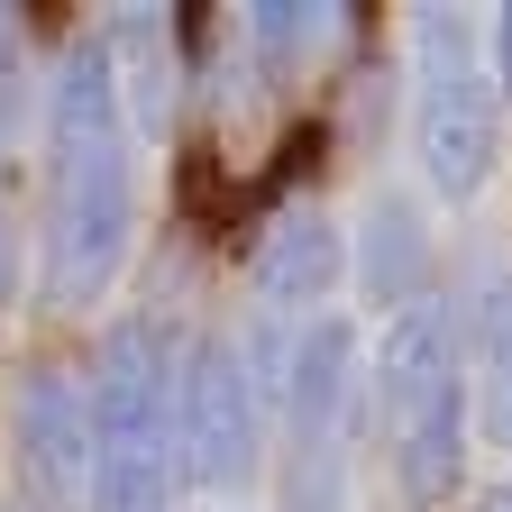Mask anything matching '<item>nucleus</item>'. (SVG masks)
I'll use <instances>...</instances> for the list:
<instances>
[{"instance_id":"nucleus-7","label":"nucleus","mask_w":512,"mask_h":512,"mask_svg":"<svg viewBox=\"0 0 512 512\" xmlns=\"http://www.w3.org/2000/svg\"><path fill=\"white\" fill-rule=\"evenodd\" d=\"M101 55H110L119 128H128V138H165V128H174V92H183V46H174L165 10H119L101 28Z\"/></svg>"},{"instance_id":"nucleus-4","label":"nucleus","mask_w":512,"mask_h":512,"mask_svg":"<svg viewBox=\"0 0 512 512\" xmlns=\"http://www.w3.org/2000/svg\"><path fill=\"white\" fill-rule=\"evenodd\" d=\"M174 448L183 476H202L211 494H238L266 467V403L238 366V339H192L174 357Z\"/></svg>"},{"instance_id":"nucleus-10","label":"nucleus","mask_w":512,"mask_h":512,"mask_svg":"<svg viewBox=\"0 0 512 512\" xmlns=\"http://www.w3.org/2000/svg\"><path fill=\"white\" fill-rule=\"evenodd\" d=\"M330 284H339V229H330L320 202H293L266 229V247H256V302H266L275 320H293V311H311Z\"/></svg>"},{"instance_id":"nucleus-2","label":"nucleus","mask_w":512,"mask_h":512,"mask_svg":"<svg viewBox=\"0 0 512 512\" xmlns=\"http://www.w3.org/2000/svg\"><path fill=\"white\" fill-rule=\"evenodd\" d=\"M92 503L101 512H165L183 448H174V348L156 320H119L92 357Z\"/></svg>"},{"instance_id":"nucleus-15","label":"nucleus","mask_w":512,"mask_h":512,"mask_svg":"<svg viewBox=\"0 0 512 512\" xmlns=\"http://www.w3.org/2000/svg\"><path fill=\"white\" fill-rule=\"evenodd\" d=\"M476 512H512V485H485V494H476Z\"/></svg>"},{"instance_id":"nucleus-12","label":"nucleus","mask_w":512,"mask_h":512,"mask_svg":"<svg viewBox=\"0 0 512 512\" xmlns=\"http://www.w3.org/2000/svg\"><path fill=\"white\" fill-rule=\"evenodd\" d=\"M330 28H339L330 0H256V10H247V64H256V74H293Z\"/></svg>"},{"instance_id":"nucleus-13","label":"nucleus","mask_w":512,"mask_h":512,"mask_svg":"<svg viewBox=\"0 0 512 512\" xmlns=\"http://www.w3.org/2000/svg\"><path fill=\"white\" fill-rule=\"evenodd\" d=\"M320 147H330V128H320V119H302L293 138H284V165L266 174V192H284V183H311V174H320Z\"/></svg>"},{"instance_id":"nucleus-9","label":"nucleus","mask_w":512,"mask_h":512,"mask_svg":"<svg viewBox=\"0 0 512 512\" xmlns=\"http://www.w3.org/2000/svg\"><path fill=\"white\" fill-rule=\"evenodd\" d=\"M357 293L375 311H412L430 293V229L412 192H375L357 220Z\"/></svg>"},{"instance_id":"nucleus-11","label":"nucleus","mask_w":512,"mask_h":512,"mask_svg":"<svg viewBox=\"0 0 512 512\" xmlns=\"http://www.w3.org/2000/svg\"><path fill=\"white\" fill-rule=\"evenodd\" d=\"M467 330H476V366H485V421H494V439L512 448V275H503V266H485Z\"/></svg>"},{"instance_id":"nucleus-6","label":"nucleus","mask_w":512,"mask_h":512,"mask_svg":"<svg viewBox=\"0 0 512 512\" xmlns=\"http://www.w3.org/2000/svg\"><path fill=\"white\" fill-rule=\"evenodd\" d=\"M384 439H394V476H403L412 512H439L467 467V375H439L430 394H412L384 421Z\"/></svg>"},{"instance_id":"nucleus-8","label":"nucleus","mask_w":512,"mask_h":512,"mask_svg":"<svg viewBox=\"0 0 512 512\" xmlns=\"http://www.w3.org/2000/svg\"><path fill=\"white\" fill-rule=\"evenodd\" d=\"M357 330L348 320H302L293 330V357H284V384H275V412L293 430V448H330L339 439V412L357 394Z\"/></svg>"},{"instance_id":"nucleus-5","label":"nucleus","mask_w":512,"mask_h":512,"mask_svg":"<svg viewBox=\"0 0 512 512\" xmlns=\"http://www.w3.org/2000/svg\"><path fill=\"white\" fill-rule=\"evenodd\" d=\"M10 430H19V467L37 485L46 512L92 503V394L64 366H28L10 394Z\"/></svg>"},{"instance_id":"nucleus-1","label":"nucleus","mask_w":512,"mask_h":512,"mask_svg":"<svg viewBox=\"0 0 512 512\" xmlns=\"http://www.w3.org/2000/svg\"><path fill=\"white\" fill-rule=\"evenodd\" d=\"M55 211H46V293L55 302H101L128 266V229H138V192H128V128L110 92L101 37L55 55Z\"/></svg>"},{"instance_id":"nucleus-3","label":"nucleus","mask_w":512,"mask_h":512,"mask_svg":"<svg viewBox=\"0 0 512 512\" xmlns=\"http://www.w3.org/2000/svg\"><path fill=\"white\" fill-rule=\"evenodd\" d=\"M412 92H421V174L439 183V202H476L494 174V83L458 10L412 19Z\"/></svg>"},{"instance_id":"nucleus-14","label":"nucleus","mask_w":512,"mask_h":512,"mask_svg":"<svg viewBox=\"0 0 512 512\" xmlns=\"http://www.w3.org/2000/svg\"><path fill=\"white\" fill-rule=\"evenodd\" d=\"M494 92H512V10H494V74H485Z\"/></svg>"}]
</instances>
